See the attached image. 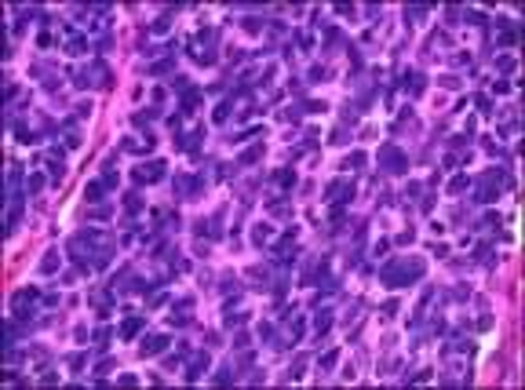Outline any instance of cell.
<instances>
[{
	"mask_svg": "<svg viewBox=\"0 0 525 390\" xmlns=\"http://www.w3.org/2000/svg\"><path fill=\"white\" fill-rule=\"evenodd\" d=\"M423 270H427L423 259H412V263L394 259V263L379 266V281L390 285V288H401V285H409V281H420V277H423Z\"/></svg>",
	"mask_w": 525,
	"mask_h": 390,
	"instance_id": "6da1fadb",
	"label": "cell"
},
{
	"mask_svg": "<svg viewBox=\"0 0 525 390\" xmlns=\"http://www.w3.org/2000/svg\"><path fill=\"white\" fill-rule=\"evenodd\" d=\"M73 84H77V88H95V84H99V88H110V84H113V77H110V69L95 59L88 69H80V73L73 77Z\"/></svg>",
	"mask_w": 525,
	"mask_h": 390,
	"instance_id": "7a4b0ae2",
	"label": "cell"
},
{
	"mask_svg": "<svg viewBox=\"0 0 525 390\" xmlns=\"http://www.w3.org/2000/svg\"><path fill=\"white\" fill-rule=\"evenodd\" d=\"M40 299V288H33V285H26V288H19L15 295H11V314L19 318V321H29V314H33V303Z\"/></svg>",
	"mask_w": 525,
	"mask_h": 390,
	"instance_id": "3957f363",
	"label": "cell"
},
{
	"mask_svg": "<svg viewBox=\"0 0 525 390\" xmlns=\"http://www.w3.org/2000/svg\"><path fill=\"white\" fill-rule=\"evenodd\" d=\"M379 164H383V172H390V175L409 172V157H405L397 146H383V150H379Z\"/></svg>",
	"mask_w": 525,
	"mask_h": 390,
	"instance_id": "277c9868",
	"label": "cell"
},
{
	"mask_svg": "<svg viewBox=\"0 0 525 390\" xmlns=\"http://www.w3.org/2000/svg\"><path fill=\"white\" fill-rule=\"evenodd\" d=\"M132 179L142 186H150V182H157V179H165V161H150V164H139L135 172H132Z\"/></svg>",
	"mask_w": 525,
	"mask_h": 390,
	"instance_id": "5b68a950",
	"label": "cell"
},
{
	"mask_svg": "<svg viewBox=\"0 0 525 390\" xmlns=\"http://www.w3.org/2000/svg\"><path fill=\"white\" fill-rule=\"evenodd\" d=\"M350 197H354V182H347V179H336V182H329V190H325V201L347 205Z\"/></svg>",
	"mask_w": 525,
	"mask_h": 390,
	"instance_id": "8992f818",
	"label": "cell"
},
{
	"mask_svg": "<svg viewBox=\"0 0 525 390\" xmlns=\"http://www.w3.org/2000/svg\"><path fill=\"white\" fill-rule=\"evenodd\" d=\"M168 343H172L168 336H146V339L139 343V358H157V354H160V350H165Z\"/></svg>",
	"mask_w": 525,
	"mask_h": 390,
	"instance_id": "52a82bcc",
	"label": "cell"
},
{
	"mask_svg": "<svg viewBox=\"0 0 525 390\" xmlns=\"http://www.w3.org/2000/svg\"><path fill=\"white\" fill-rule=\"evenodd\" d=\"M142 328H146V314H132L124 325H120V339H135Z\"/></svg>",
	"mask_w": 525,
	"mask_h": 390,
	"instance_id": "ba28073f",
	"label": "cell"
},
{
	"mask_svg": "<svg viewBox=\"0 0 525 390\" xmlns=\"http://www.w3.org/2000/svg\"><path fill=\"white\" fill-rule=\"evenodd\" d=\"M208 365H212V358L201 350V354H193V361H190V368H186V379L193 383V379H201V372H208Z\"/></svg>",
	"mask_w": 525,
	"mask_h": 390,
	"instance_id": "9c48e42d",
	"label": "cell"
},
{
	"mask_svg": "<svg viewBox=\"0 0 525 390\" xmlns=\"http://www.w3.org/2000/svg\"><path fill=\"white\" fill-rule=\"evenodd\" d=\"M401 88H405L409 95H420V91L427 88V81H423V73H420V69H412V73L401 77Z\"/></svg>",
	"mask_w": 525,
	"mask_h": 390,
	"instance_id": "30bf717a",
	"label": "cell"
},
{
	"mask_svg": "<svg viewBox=\"0 0 525 390\" xmlns=\"http://www.w3.org/2000/svg\"><path fill=\"white\" fill-rule=\"evenodd\" d=\"M48 175H51L55 182H62V179H66V161H62V153H59V150L48 157Z\"/></svg>",
	"mask_w": 525,
	"mask_h": 390,
	"instance_id": "8fae6325",
	"label": "cell"
},
{
	"mask_svg": "<svg viewBox=\"0 0 525 390\" xmlns=\"http://www.w3.org/2000/svg\"><path fill=\"white\" fill-rule=\"evenodd\" d=\"M102 193H106V182H102V179H99V182H88V186H84V201H88V205H99Z\"/></svg>",
	"mask_w": 525,
	"mask_h": 390,
	"instance_id": "7c38bea8",
	"label": "cell"
},
{
	"mask_svg": "<svg viewBox=\"0 0 525 390\" xmlns=\"http://www.w3.org/2000/svg\"><path fill=\"white\" fill-rule=\"evenodd\" d=\"M329 328H332V310H321V314L314 318V336L321 339V336H325Z\"/></svg>",
	"mask_w": 525,
	"mask_h": 390,
	"instance_id": "4fadbf2b",
	"label": "cell"
},
{
	"mask_svg": "<svg viewBox=\"0 0 525 390\" xmlns=\"http://www.w3.org/2000/svg\"><path fill=\"white\" fill-rule=\"evenodd\" d=\"M157 117H160V109H157V106H150V109H142V113H135V117H132V124H135V128H146L150 121H157Z\"/></svg>",
	"mask_w": 525,
	"mask_h": 390,
	"instance_id": "5bb4252c",
	"label": "cell"
},
{
	"mask_svg": "<svg viewBox=\"0 0 525 390\" xmlns=\"http://www.w3.org/2000/svg\"><path fill=\"white\" fill-rule=\"evenodd\" d=\"M66 51H69V55H88V36H77V33H73L69 44H66Z\"/></svg>",
	"mask_w": 525,
	"mask_h": 390,
	"instance_id": "9a60e30c",
	"label": "cell"
},
{
	"mask_svg": "<svg viewBox=\"0 0 525 390\" xmlns=\"http://www.w3.org/2000/svg\"><path fill=\"white\" fill-rule=\"evenodd\" d=\"M59 263H62V259H59V252L51 248L44 259H40V274H55V270H59Z\"/></svg>",
	"mask_w": 525,
	"mask_h": 390,
	"instance_id": "2e32d148",
	"label": "cell"
},
{
	"mask_svg": "<svg viewBox=\"0 0 525 390\" xmlns=\"http://www.w3.org/2000/svg\"><path fill=\"white\" fill-rule=\"evenodd\" d=\"M197 102H201V91H197V88H190V91H183V102H179V106H183V113H193V109H197Z\"/></svg>",
	"mask_w": 525,
	"mask_h": 390,
	"instance_id": "e0dca14e",
	"label": "cell"
},
{
	"mask_svg": "<svg viewBox=\"0 0 525 390\" xmlns=\"http://www.w3.org/2000/svg\"><path fill=\"white\" fill-rule=\"evenodd\" d=\"M15 135H19V142H22V146H37V142H40V135H37V132H29L26 124H15Z\"/></svg>",
	"mask_w": 525,
	"mask_h": 390,
	"instance_id": "ac0fdd59",
	"label": "cell"
},
{
	"mask_svg": "<svg viewBox=\"0 0 525 390\" xmlns=\"http://www.w3.org/2000/svg\"><path fill=\"white\" fill-rule=\"evenodd\" d=\"M274 182L285 186V190H292V186H296V172H292V168H281V172H274Z\"/></svg>",
	"mask_w": 525,
	"mask_h": 390,
	"instance_id": "d6986e66",
	"label": "cell"
},
{
	"mask_svg": "<svg viewBox=\"0 0 525 390\" xmlns=\"http://www.w3.org/2000/svg\"><path fill=\"white\" fill-rule=\"evenodd\" d=\"M256 135H266V128H263V124H256V128H245V132H237L230 142H248V139H256Z\"/></svg>",
	"mask_w": 525,
	"mask_h": 390,
	"instance_id": "ffe728a7",
	"label": "cell"
},
{
	"mask_svg": "<svg viewBox=\"0 0 525 390\" xmlns=\"http://www.w3.org/2000/svg\"><path fill=\"white\" fill-rule=\"evenodd\" d=\"M270 237H274V230H270V226H266V222H259V226H256V230H252V241H256V245H266V241H270Z\"/></svg>",
	"mask_w": 525,
	"mask_h": 390,
	"instance_id": "44dd1931",
	"label": "cell"
},
{
	"mask_svg": "<svg viewBox=\"0 0 525 390\" xmlns=\"http://www.w3.org/2000/svg\"><path fill=\"white\" fill-rule=\"evenodd\" d=\"M230 109H233V99H226V102H219V106H215V113H212V121H215V124H223V121H226V117H230Z\"/></svg>",
	"mask_w": 525,
	"mask_h": 390,
	"instance_id": "7402d4cb",
	"label": "cell"
},
{
	"mask_svg": "<svg viewBox=\"0 0 525 390\" xmlns=\"http://www.w3.org/2000/svg\"><path fill=\"white\" fill-rule=\"evenodd\" d=\"M259 157H263V142H259V146H252V150H245V153H241V161H237V164H256Z\"/></svg>",
	"mask_w": 525,
	"mask_h": 390,
	"instance_id": "603a6c76",
	"label": "cell"
},
{
	"mask_svg": "<svg viewBox=\"0 0 525 390\" xmlns=\"http://www.w3.org/2000/svg\"><path fill=\"white\" fill-rule=\"evenodd\" d=\"M142 205H146V201L139 197V193H124V208H128L132 215H135V212H142Z\"/></svg>",
	"mask_w": 525,
	"mask_h": 390,
	"instance_id": "cb8c5ba5",
	"label": "cell"
},
{
	"mask_svg": "<svg viewBox=\"0 0 525 390\" xmlns=\"http://www.w3.org/2000/svg\"><path fill=\"white\" fill-rule=\"evenodd\" d=\"M245 321H248V314H233V310H226V318H223L226 328H237V325H245Z\"/></svg>",
	"mask_w": 525,
	"mask_h": 390,
	"instance_id": "d4e9b609",
	"label": "cell"
},
{
	"mask_svg": "<svg viewBox=\"0 0 525 390\" xmlns=\"http://www.w3.org/2000/svg\"><path fill=\"white\" fill-rule=\"evenodd\" d=\"M40 190H44V175H37V172H33V175L26 179V193H40Z\"/></svg>",
	"mask_w": 525,
	"mask_h": 390,
	"instance_id": "484cf974",
	"label": "cell"
},
{
	"mask_svg": "<svg viewBox=\"0 0 525 390\" xmlns=\"http://www.w3.org/2000/svg\"><path fill=\"white\" fill-rule=\"evenodd\" d=\"M365 161H369V157H365V153L357 150V153H350V157L343 161V168H365Z\"/></svg>",
	"mask_w": 525,
	"mask_h": 390,
	"instance_id": "4316f807",
	"label": "cell"
},
{
	"mask_svg": "<svg viewBox=\"0 0 525 390\" xmlns=\"http://www.w3.org/2000/svg\"><path fill=\"white\" fill-rule=\"evenodd\" d=\"M467 186H470V179H467V175H456V179L449 182V193H463Z\"/></svg>",
	"mask_w": 525,
	"mask_h": 390,
	"instance_id": "83f0119b",
	"label": "cell"
},
{
	"mask_svg": "<svg viewBox=\"0 0 525 390\" xmlns=\"http://www.w3.org/2000/svg\"><path fill=\"white\" fill-rule=\"evenodd\" d=\"M110 336H113L110 328H95V346H99V350H106V343H110Z\"/></svg>",
	"mask_w": 525,
	"mask_h": 390,
	"instance_id": "f1b7e54d",
	"label": "cell"
},
{
	"mask_svg": "<svg viewBox=\"0 0 525 390\" xmlns=\"http://www.w3.org/2000/svg\"><path fill=\"white\" fill-rule=\"evenodd\" d=\"M336 358H339V354H336V350H329V354H325V358H321V361H317V368H321V372H329V368L336 365Z\"/></svg>",
	"mask_w": 525,
	"mask_h": 390,
	"instance_id": "f546056e",
	"label": "cell"
},
{
	"mask_svg": "<svg viewBox=\"0 0 525 390\" xmlns=\"http://www.w3.org/2000/svg\"><path fill=\"white\" fill-rule=\"evenodd\" d=\"M215 383H219V386H226V383H233V365H230V368H219V376H215Z\"/></svg>",
	"mask_w": 525,
	"mask_h": 390,
	"instance_id": "4dcf8cb0",
	"label": "cell"
},
{
	"mask_svg": "<svg viewBox=\"0 0 525 390\" xmlns=\"http://www.w3.org/2000/svg\"><path fill=\"white\" fill-rule=\"evenodd\" d=\"M172 88H175V91H190V77H183V73L172 77Z\"/></svg>",
	"mask_w": 525,
	"mask_h": 390,
	"instance_id": "1f68e13d",
	"label": "cell"
},
{
	"mask_svg": "<svg viewBox=\"0 0 525 390\" xmlns=\"http://www.w3.org/2000/svg\"><path fill=\"white\" fill-rule=\"evenodd\" d=\"M168 69H172V59H160V62H153V66H150V73H153V77H157V73H168Z\"/></svg>",
	"mask_w": 525,
	"mask_h": 390,
	"instance_id": "d6a6232c",
	"label": "cell"
},
{
	"mask_svg": "<svg viewBox=\"0 0 525 390\" xmlns=\"http://www.w3.org/2000/svg\"><path fill=\"white\" fill-rule=\"evenodd\" d=\"M474 106H478V109H481V113H485V117H489V113H493V102H489V99H485V95H478V99H474Z\"/></svg>",
	"mask_w": 525,
	"mask_h": 390,
	"instance_id": "836d02e7",
	"label": "cell"
},
{
	"mask_svg": "<svg viewBox=\"0 0 525 390\" xmlns=\"http://www.w3.org/2000/svg\"><path fill=\"white\" fill-rule=\"evenodd\" d=\"M266 208H270L274 215H285V212H288V205H285V201H266Z\"/></svg>",
	"mask_w": 525,
	"mask_h": 390,
	"instance_id": "e575fe53",
	"label": "cell"
},
{
	"mask_svg": "<svg viewBox=\"0 0 525 390\" xmlns=\"http://www.w3.org/2000/svg\"><path fill=\"white\" fill-rule=\"evenodd\" d=\"M416 241V230H405V233H397V245H412Z\"/></svg>",
	"mask_w": 525,
	"mask_h": 390,
	"instance_id": "d590c367",
	"label": "cell"
},
{
	"mask_svg": "<svg viewBox=\"0 0 525 390\" xmlns=\"http://www.w3.org/2000/svg\"><path fill=\"white\" fill-rule=\"evenodd\" d=\"M84 117H92V102H80L77 106V121H84Z\"/></svg>",
	"mask_w": 525,
	"mask_h": 390,
	"instance_id": "8d00e7d4",
	"label": "cell"
},
{
	"mask_svg": "<svg viewBox=\"0 0 525 390\" xmlns=\"http://www.w3.org/2000/svg\"><path fill=\"white\" fill-rule=\"evenodd\" d=\"M153 33H168V15H160V18L153 22Z\"/></svg>",
	"mask_w": 525,
	"mask_h": 390,
	"instance_id": "74e56055",
	"label": "cell"
},
{
	"mask_svg": "<svg viewBox=\"0 0 525 390\" xmlns=\"http://www.w3.org/2000/svg\"><path fill=\"white\" fill-rule=\"evenodd\" d=\"M69 368H73V372L84 368V354H73V358H69Z\"/></svg>",
	"mask_w": 525,
	"mask_h": 390,
	"instance_id": "f35d334b",
	"label": "cell"
},
{
	"mask_svg": "<svg viewBox=\"0 0 525 390\" xmlns=\"http://www.w3.org/2000/svg\"><path fill=\"white\" fill-rule=\"evenodd\" d=\"M303 109H306V113H321V109H329V106H325V102H303Z\"/></svg>",
	"mask_w": 525,
	"mask_h": 390,
	"instance_id": "ab89813d",
	"label": "cell"
},
{
	"mask_svg": "<svg viewBox=\"0 0 525 390\" xmlns=\"http://www.w3.org/2000/svg\"><path fill=\"white\" fill-rule=\"evenodd\" d=\"M496 66H500V69H503V73H511V69H514V59H511V55H503V59H500V62H496Z\"/></svg>",
	"mask_w": 525,
	"mask_h": 390,
	"instance_id": "60d3db41",
	"label": "cell"
},
{
	"mask_svg": "<svg viewBox=\"0 0 525 390\" xmlns=\"http://www.w3.org/2000/svg\"><path fill=\"white\" fill-rule=\"evenodd\" d=\"M387 248H390V241H376V245H372V255H376V259H379V255H383V252H387Z\"/></svg>",
	"mask_w": 525,
	"mask_h": 390,
	"instance_id": "b9f144b4",
	"label": "cell"
},
{
	"mask_svg": "<svg viewBox=\"0 0 525 390\" xmlns=\"http://www.w3.org/2000/svg\"><path fill=\"white\" fill-rule=\"evenodd\" d=\"M321 77H325V66H314V69H310V84H317Z\"/></svg>",
	"mask_w": 525,
	"mask_h": 390,
	"instance_id": "7bdbcfd3",
	"label": "cell"
},
{
	"mask_svg": "<svg viewBox=\"0 0 525 390\" xmlns=\"http://www.w3.org/2000/svg\"><path fill=\"white\" fill-rule=\"evenodd\" d=\"M233 346H237V350H245V346H248V336H245V332H237V336H233Z\"/></svg>",
	"mask_w": 525,
	"mask_h": 390,
	"instance_id": "ee69618b",
	"label": "cell"
},
{
	"mask_svg": "<svg viewBox=\"0 0 525 390\" xmlns=\"http://www.w3.org/2000/svg\"><path fill=\"white\" fill-rule=\"evenodd\" d=\"M438 81H441V88H460L456 77H438Z\"/></svg>",
	"mask_w": 525,
	"mask_h": 390,
	"instance_id": "f6af8a7d",
	"label": "cell"
},
{
	"mask_svg": "<svg viewBox=\"0 0 525 390\" xmlns=\"http://www.w3.org/2000/svg\"><path fill=\"white\" fill-rule=\"evenodd\" d=\"M427 15V8H412V11H405V18H423Z\"/></svg>",
	"mask_w": 525,
	"mask_h": 390,
	"instance_id": "bcb514c9",
	"label": "cell"
},
{
	"mask_svg": "<svg viewBox=\"0 0 525 390\" xmlns=\"http://www.w3.org/2000/svg\"><path fill=\"white\" fill-rule=\"evenodd\" d=\"M245 29L248 33H259V18H245Z\"/></svg>",
	"mask_w": 525,
	"mask_h": 390,
	"instance_id": "7dc6e473",
	"label": "cell"
}]
</instances>
